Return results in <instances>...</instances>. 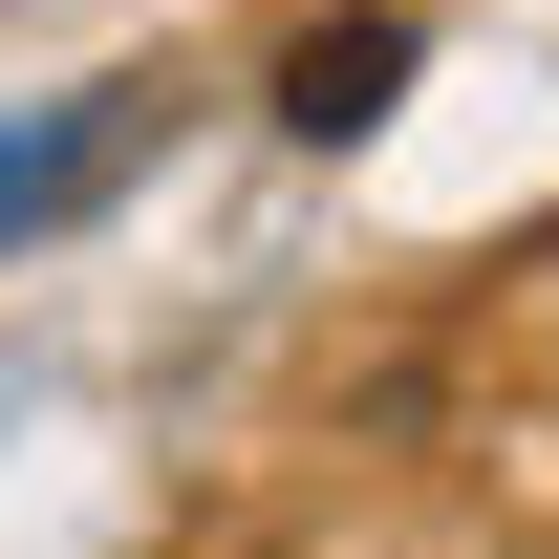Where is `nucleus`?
I'll return each instance as SVG.
<instances>
[{
	"label": "nucleus",
	"instance_id": "obj_1",
	"mask_svg": "<svg viewBox=\"0 0 559 559\" xmlns=\"http://www.w3.org/2000/svg\"><path fill=\"white\" fill-rule=\"evenodd\" d=\"M388 86H409V22H301L280 44V130L345 151V130H388Z\"/></svg>",
	"mask_w": 559,
	"mask_h": 559
}]
</instances>
